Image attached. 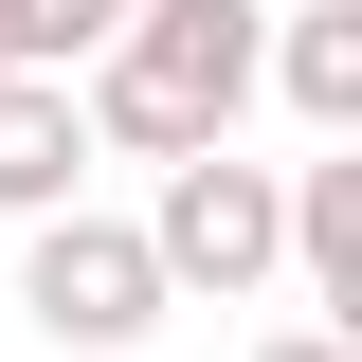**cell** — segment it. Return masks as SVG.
Segmentation results:
<instances>
[{
    "label": "cell",
    "mask_w": 362,
    "mask_h": 362,
    "mask_svg": "<svg viewBox=\"0 0 362 362\" xmlns=\"http://www.w3.org/2000/svg\"><path fill=\"white\" fill-rule=\"evenodd\" d=\"M254 54H272V0H145L127 37L73 73V127L127 145V163H199L254 109Z\"/></svg>",
    "instance_id": "obj_1"
},
{
    "label": "cell",
    "mask_w": 362,
    "mask_h": 362,
    "mask_svg": "<svg viewBox=\"0 0 362 362\" xmlns=\"http://www.w3.org/2000/svg\"><path fill=\"white\" fill-rule=\"evenodd\" d=\"M145 272H163V308L181 290H218V308H254L272 272H290V199H272V163H235V145H199V163H163V199H145Z\"/></svg>",
    "instance_id": "obj_2"
},
{
    "label": "cell",
    "mask_w": 362,
    "mask_h": 362,
    "mask_svg": "<svg viewBox=\"0 0 362 362\" xmlns=\"http://www.w3.org/2000/svg\"><path fill=\"white\" fill-rule=\"evenodd\" d=\"M18 326H37V344H73V362H127L145 326H163V272H145V235L127 218H37L18 235Z\"/></svg>",
    "instance_id": "obj_3"
},
{
    "label": "cell",
    "mask_w": 362,
    "mask_h": 362,
    "mask_svg": "<svg viewBox=\"0 0 362 362\" xmlns=\"http://www.w3.org/2000/svg\"><path fill=\"white\" fill-rule=\"evenodd\" d=\"M290 199V272H308V326L362 344V145H308V163H272Z\"/></svg>",
    "instance_id": "obj_4"
},
{
    "label": "cell",
    "mask_w": 362,
    "mask_h": 362,
    "mask_svg": "<svg viewBox=\"0 0 362 362\" xmlns=\"http://www.w3.org/2000/svg\"><path fill=\"white\" fill-rule=\"evenodd\" d=\"M254 90H290V127H308V145H362V0H272Z\"/></svg>",
    "instance_id": "obj_5"
},
{
    "label": "cell",
    "mask_w": 362,
    "mask_h": 362,
    "mask_svg": "<svg viewBox=\"0 0 362 362\" xmlns=\"http://www.w3.org/2000/svg\"><path fill=\"white\" fill-rule=\"evenodd\" d=\"M73 199H90V127H73V90L0 73V218L37 235V218H73Z\"/></svg>",
    "instance_id": "obj_6"
},
{
    "label": "cell",
    "mask_w": 362,
    "mask_h": 362,
    "mask_svg": "<svg viewBox=\"0 0 362 362\" xmlns=\"http://www.w3.org/2000/svg\"><path fill=\"white\" fill-rule=\"evenodd\" d=\"M127 18H145V0H0V73H37V90H73L90 54L127 37Z\"/></svg>",
    "instance_id": "obj_7"
},
{
    "label": "cell",
    "mask_w": 362,
    "mask_h": 362,
    "mask_svg": "<svg viewBox=\"0 0 362 362\" xmlns=\"http://www.w3.org/2000/svg\"><path fill=\"white\" fill-rule=\"evenodd\" d=\"M254 362H362V344H344V326H272Z\"/></svg>",
    "instance_id": "obj_8"
}]
</instances>
